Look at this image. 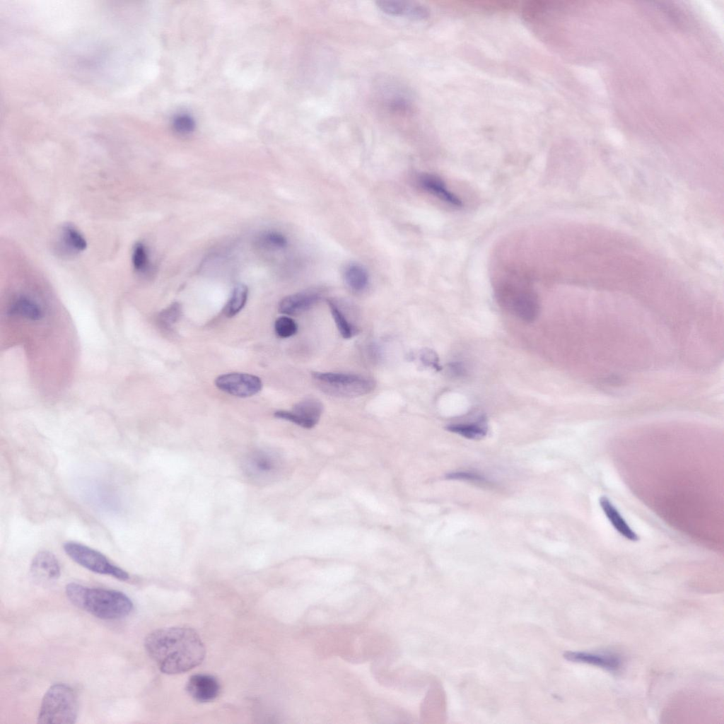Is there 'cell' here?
Here are the masks:
<instances>
[{"instance_id": "3", "label": "cell", "mask_w": 724, "mask_h": 724, "mask_svg": "<svg viewBox=\"0 0 724 724\" xmlns=\"http://www.w3.org/2000/svg\"><path fill=\"white\" fill-rule=\"evenodd\" d=\"M78 702L76 691L65 684H54L45 694L37 716L38 723L71 724L76 721Z\"/></svg>"}, {"instance_id": "1", "label": "cell", "mask_w": 724, "mask_h": 724, "mask_svg": "<svg viewBox=\"0 0 724 724\" xmlns=\"http://www.w3.org/2000/svg\"><path fill=\"white\" fill-rule=\"evenodd\" d=\"M148 655L155 660L163 673L187 672L202 663L206 649L199 634L185 626L156 629L144 640Z\"/></svg>"}, {"instance_id": "21", "label": "cell", "mask_w": 724, "mask_h": 724, "mask_svg": "<svg viewBox=\"0 0 724 724\" xmlns=\"http://www.w3.org/2000/svg\"><path fill=\"white\" fill-rule=\"evenodd\" d=\"M327 304L341 337L344 339L353 337L357 333L356 327L350 322L335 301L329 299L327 300Z\"/></svg>"}, {"instance_id": "11", "label": "cell", "mask_w": 724, "mask_h": 724, "mask_svg": "<svg viewBox=\"0 0 724 724\" xmlns=\"http://www.w3.org/2000/svg\"><path fill=\"white\" fill-rule=\"evenodd\" d=\"M187 690L195 700L208 702L218 695L220 684L212 675L197 674L192 675L188 680Z\"/></svg>"}, {"instance_id": "2", "label": "cell", "mask_w": 724, "mask_h": 724, "mask_svg": "<svg viewBox=\"0 0 724 724\" xmlns=\"http://www.w3.org/2000/svg\"><path fill=\"white\" fill-rule=\"evenodd\" d=\"M65 591L73 605L101 619L114 620L125 617L134 608L131 599L118 590L88 588L70 583L66 585Z\"/></svg>"}, {"instance_id": "23", "label": "cell", "mask_w": 724, "mask_h": 724, "mask_svg": "<svg viewBox=\"0 0 724 724\" xmlns=\"http://www.w3.org/2000/svg\"><path fill=\"white\" fill-rule=\"evenodd\" d=\"M256 245L262 249L275 250L283 248L287 245L286 237L276 231H265L257 236Z\"/></svg>"}, {"instance_id": "15", "label": "cell", "mask_w": 724, "mask_h": 724, "mask_svg": "<svg viewBox=\"0 0 724 724\" xmlns=\"http://www.w3.org/2000/svg\"><path fill=\"white\" fill-rule=\"evenodd\" d=\"M7 315L11 317L35 321L42 317L43 312L40 305L33 297L26 294H21L15 298L8 305Z\"/></svg>"}, {"instance_id": "25", "label": "cell", "mask_w": 724, "mask_h": 724, "mask_svg": "<svg viewBox=\"0 0 724 724\" xmlns=\"http://www.w3.org/2000/svg\"><path fill=\"white\" fill-rule=\"evenodd\" d=\"M132 262L134 269L139 273H144L149 267L148 252L145 245L137 243L133 247Z\"/></svg>"}, {"instance_id": "13", "label": "cell", "mask_w": 724, "mask_h": 724, "mask_svg": "<svg viewBox=\"0 0 724 724\" xmlns=\"http://www.w3.org/2000/svg\"><path fill=\"white\" fill-rule=\"evenodd\" d=\"M376 5L383 12L397 16H404L413 20H421L428 16L426 7L419 4L397 0H381Z\"/></svg>"}, {"instance_id": "20", "label": "cell", "mask_w": 724, "mask_h": 724, "mask_svg": "<svg viewBox=\"0 0 724 724\" xmlns=\"http://www.w3.org/2000/svg\"><path fill=\"white\" fill-rule=\"evenodd\" d=\"M62 241L65 247L72 252H83L87 247L83 235L71 224H66L62 228Z\"/></svg>"}, {"instance_id": "30", "label": "cell", "mask_w": 724, "mask_h": 724, "mask_svg": "<svg viewBox=\"0 0 724 724\" xmlns=\"http://www.w3.org/2000/svg\"><path fill=\"white\" fill-rule=\"evenodd\" d=\"M449 368L450 369L451 372L455 374L456 375H461L464 374L465 372L464 366L459 363H450Z\"/></svg>"}, {"instance_id": "14", "label": "cell", "mask_w": 724, "mask_h": 724, "mask_svg": "<svg viewBox=\"0 0 724 724\" xmlns=\"http://www.w3.org/2000/svg\"><path fill=\"white\" fill-rule=\"evenodd\" d=\"M421 187L442 202L454 207L462 205L460 198L452 192L444 182L438 177L431 174H423L419 178Z\"/></svg>"}, {"instance_id": "9", "label": "cell", "mask_w": 724, "mask_h": 724, "mask_svg": "<svg viewBox=\"0 0 724 724\" xmlns=\"http://www.w3.org/2000/svg\"><path fill=\"white\" fill-rule=\"evenodd\" d=\"M30 573L35 582L49 585L59 578L61 568L57 559L52 552L40 551L31 561Z\"/></svg>"}, {"instance_id": "7", "label": "cell", "mask_w": 724, "mask_h": 724, "mask_svg": "<svg viewBox=\"0 0 724 724\" xmlns=\"http://www.w3.org/2000/svg\"><path fill=\"white\" fill-rule=\"evenodd\" d=\"M215 385L221 391L239 397L253 396L262 387V383L259 377L244 373L221 375L216 378Z\"/></svg>"}, {"instance_id": "10", "label": "cell", "mask_w": 724, "mask_h": 724, "mask_svg": "<svg viewBox=\"0 0 724 724\" xmlns=\"http://www.w3.org/2000/svg\"><path fill=\"white\" fill-rule=\"evenodd\" d=\"M279 460L273 452L257 450L252 452L245 460L247 474L255 479L272 478L277 472Z\"/></svg>"}, {"instance_id": "5", "label": "cell", "mask_w": 724, "mask_h": 724, "mask_svg": "<svg viewBox=\"0 0 724 724\" xmlns=\"http://www.w3.org/2000/svg\"><path fill=\"white\" fill-rule=\"evenodd\" d=\"M65 553L83 568L103 575L110 576L119 580H129V573L112 563L103 554L86 545L67 542L63 545Z\"/></svg>"}, {"instance_id": "16", "label": "cell", "mask_w": 724, "mask_h": 724, "mask_svg": "<svg viewBox=\"0 0 724 724\" xmlns=\"http://www.w3.org/2000/svg\"><path fill=\"white\" fill-rule=\"evenodd\" d=\"M564 656L571 662L590 664L612 671L617 670L621 665L620 659L611 654L566 652Z\"/></svg>"}, {"instance_id": "19", "label": "cell", "mask_w": 724, "mask_h": 724, "mask_svg": "<svg viewBox=\"0 0 724 724\" xmlns=\"http://www.w3.org/2000/svg\"><path fill=\"white\" fill-rule=\"evenodd\" d=\"M344 280L350 288L361 291L368 284V274L361 265L351 264L345 269Z\"/></svg>"}, {"instance_id": "4", "label": "cell", "mask_w": 724, "mask_h": 724, "mask_svg": "<svg viewBox=\"0 0 724 724\" xmlns=\"http://www.w3.org/2000/svg\"><path fill=\"white\" fill-rule=\"evenodd\" d=\"M313 378L327 394L339 397H357L372 392L375 381L369 377L353 373L314 372Z\"/></svg>"}, {"instance_id": "28", "label": "cell", "mask_w": 724, "mask_h": 724, "mask_svg": "<svg viewBox=\"0 0 724 724\" xmlns=\"http://www.w3.org/2000/svg\"><path fill=\"white\" fill-rule=\"evenodd\" d=\"M420 359L421 362L426 366L432 367L437 370L440 369V367L438 363V356L433 350L425 349L423 351H421L420 354Z\"/></svg>"}, {"instance_id": "27", "label": "cell", "mask_w": 724, "mask_h": 724, "mask_svg": "<svg viewBox=\"0 0 724 724\" xmlns=\"http://www.w3.org/2000/svg\"><path fill=\"white\" fill-rule=\"evenodd\" d=\"M446 478L450 479L467 480L479 483L487 482V480L484 477L472 472H453L448 473L446 475Z\"/></svg>"}, {"instance_id": "24", "label": "cell", "mask_w": 724, "mask_h": 724, "mask_svg": "<svg viewBox=\"0 0 724 724\" xmlns=\"http://www.w3.org/2000/svg\"><path fill=\"white\" fill-rule=\"evenodd\" d=\"M182 315V307L179 303H173L162 310L158 316L159 326L165 330L171 329Z\"/></svg>"}, {"instance_id": "6", "label": "cell", "mask_w": 724, "mask_h": 724, "mask_svg": "<svg viewBox=\"0 0 724 724\" xmlns=\"http://www.w3.org/2000/svg\"><path fill=\"white\" fill-rule=\"evenodd\" d=\"M499 296L521 320L530 322L537 317L539 300L530 288L517 282H506L499 288Z\"/></svg>"}, {"instance_id": "26", "label": "cell", "mask_w": 724, "mask_h": 724, "mask_svg": "<svg viewBox=\"0 0 724 724\" xmlns=\"http://www.w3.org/2000/svg\"><path fill=\"white\" fill-rule=\"evenodd\" d=\"M274 330L279 337L288 338L297 332L298 325L291 317L282 316L275 321Z\"/></svg>"}, {"instance_id": "8", "label": "cell", "mask_w": 724, "mask_h": 724, "mask_svg": "<svg viewBox=\"0 0 724 724\" xmlns=\"http://www.w3.org/2000/svg\"><path fill=\"white\" fill-rule=\"evenodd\" d=\"M322 411L323 405L319 400L306 399L296 403L291 411L279 410L274 412V416L301 427L311 428L319 421Z\"/></svg>"}, {"instance_id": "18", "label": "cell", "mask_w": 724, "mask_h": 724, "mask_svg": "<svg viewBox=\"0 0 724 724\" xmlns=\"http://www.w3.org/2000/svg\"><path fill=\"white\" fill-rule=\"evenodd\" d=\"M446 428L469 439H481L486 435L488 431L486 420L484 416L473 421L449 424Z\"/></svg>"}, {"instance_id": "12", "label": "cell", "mask_w": 724, "mask_h": 724, "mask_svg": "<svg viewBox=\"0 0 724 724\" xmlns=\"http://www.w3.org/2000/svg\"><path fill=\"white\" fill-rule=\"evenodd\" d=\"M320 299V294L313 290L298 292L281 299L279 310L288 315H299L311 308Z\"/></svg>"}, {"instance_id": "22", "label": "cell", "mask_w": 724, "mask_h": 724, "mask_svg": "<svg viewBox=\"0 0 724 724\" xmlns=\"http://www.w3.org/2000/svg\"><path fill=\"white\" fill-rule=\"evenodd\" d=\"M248 296L247 286L240 284L237 285L224 308L225 315L228 317L236 315L244 308Z\"/></svg>"}, {"instance_id": "17", "label": "cell", "mask_w": 724, "mask_h": 724, "mask_svg": "<svg viewBox=\"0 0 724 724\" xmlns=\"http://www.w3.org/2000/svg\"><path fill=\"white\" fill-rule=\"evenodd\" d=\"M599 503L609 521L621 535L632 542L638 539L636 533L632 530L607 497L602 496L599 500Z\"/></svg>"}, {"instance_id": "29", "label": "cell", "mask_w": 724, "mask_h": 724, "mask_svg": "<svg viewBox=\"0 0 724 724\" xmlns=\"http://www.w3.org/2000/svg\"><path fill=\"white\" fill-rule=\"evenodd\" d=\"M175 127L180 132H189L193 127V122L189 117L181 116L175 120Z\"/></svg>"}]
</instances>
